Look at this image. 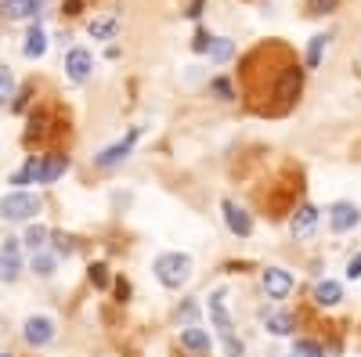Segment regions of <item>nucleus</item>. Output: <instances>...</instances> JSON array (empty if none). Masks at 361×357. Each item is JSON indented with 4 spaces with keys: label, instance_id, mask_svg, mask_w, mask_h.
I'll use <instances>...</instances> for the list:
<instances>
[{
    "label": "nucleus",
    "instance_id": "1",
    "mask_svg": "<svg viewBox=\"0 0 361 357\" xmlns=\"http://www.w3.org/2000/svg\"><path fill=\"white\" fill-rule=\"evenodd\" d=\"M209 321H214V329H217V336H221L228 357H243V353H246L243 339L235 336V321H231V314H228V303H224V292H221V289L209 296Z\"/></svg>",
    "mask_w": 361,
    "mask_h": 357
},
{
    "label": "nucleus",
    "instance_id": "2",
    "mask_svg": "<svg viewBox=\"0 0 361 357\" xmlns=\"http://www.w3.org/2000/svg\"><path fill=\"white\" fill-rule=\"evenodd\" d=\"M152 271H156L159 285L180 289V285L192 282V256H188V253H163V256H156Z\"/></svg>",
    "mask_w": 361,
    "mask_h": 357
},
{
    "label": "nucleus",
    "instance_id": "3",
    "mask_svg": "<svg viewBox=\"0 0 361 357\" xmlns=\"http://www.w3.org/2000/svg\"><path fill=\"white\" fill-rule=\"evenodd\" d=\"M40 213V195L33 192H11L0 199V217L11 220V224H22V220H33Z\"/></svg>",
    "mask_w": 361,
    "mask_h": 357
},
{
    "label": "nucleus",
    "instance_id": "4",
    "mask_svg": "<svg viewBox=\"0 0 361 357\" xmlns=\"http://www.w3.org/2000/svg\"><path fill=\"white\" fill-rule=\"evenodd\" d=\"M22 336H25V343H29V346H47V343L58 336L54 318H47V314H33V318H25Z\"/></svg>",
    "mask_w": 361,
    "mask_h": 357
},
{
    "label": "nucleus",
    "instance_id": "5",
    "mask_svg": "<svg viewBox=\"0 0 361 357\" xmlns=\"http://www.w3.org/2000/svg\"><path fill=\"white\" fill-rule=\"evenodd\" d=\"M22 275V242L18 238H8L4 246H0V282H18Z\"/></svg>",
    "mask_w": 361,
    "mask_h": 357
},
{
    "label": "nucleus",
    "instance_id": "6",
    "mask_svg": "<svg viewBox=\"0 0 361 357\" xmlns=\"http://www.w3.org/2000/svg\"><path fill=\"white\" fill-rule=\"evenodd\" d=\"M221 210H224V224H228L231 234H238V238H250V234H253V217H250L238 202L224 199V202H221Z\"/></svg>",
    "mask_w": 361,
    "mask_h": 357
},
{
    "label": "nucleus",
    "instance_id": "7",
    "mask_svg": "<svg viewBox=\"0 0 361 357\" xmlns=\"http://www.w3.org/2000/svg\"><path fill=\"white\" fill-rule=\"evenodd\" d=\"M137 134H141V127H134L127 137H119L116 144H109V148H102V152L94 156V163L98 166H116V163H123L127 156H130V148H134V141H137Z\"/></svg>",
    "mask_w": 361,
    "mask_h": 357
},
{
    "label": "nucleus",
    "instance_id": "8",
    "mask_svg": "<svg viewBox=\"0 0 361 357\" xmlns=\"http://www.w3.org/2000/svg\"><path fill=\"white\" fill-rule=\"evenodd\" d=\"M260 282H264L271 300H286V296L293 292V275L286 271V267H267V271L260 275Z\"/></svg>",
    "mask_w": 361,
    "mask_h": 357
},
{
    "label": "nucleus",
    "instance_id": "9",
    "mask_svg": "<svg viewBox=\"0 0 361 357\" xmlns=\"http://www.w3.org/2000/svg\"><path fill=\"white\" fill-rule=\"evenodd\" d=\"M361 224V213H357V206L354 202H333V210H329V227L333 231H354Z\"/></svg>",
    "mask_w": 361,
    "mask_h": 357
},
{
    "label": "nucleus",
    "instance_id": "10",
    "mask_svg": "<svg viewBox=\"0 0 361 357\" xmlns=\"http://www.w3.org/2000/svg\"><path fill=\"white\" fill-rule=\"evenodd\" d=\"M90 69H94V62H90V51H83V47H73V51L66 54V73H69V80L83 83V80L90 76Z\"/></svg>",
    "mask_w": 361,
    "mask_h": 357
},
{
    "label": "nucleus",
    "instance_id": "11",
    "mask_svg": "<svg viewBox=\"0 0 361 357\" xmlns=\"http://www.w3.org/2000/svg\"><path fill=\"white\" fill-rule=\"evenodd\" d=\"M314 227H318V210H314V206H300V210L293 213V220H289V231L296 238H307Z\"/></svg>",
    "mask_w": 361,
    "mask_h": 357
},
{
    "label": "nucleus",
    "instance_id": "12",
    "mask_svg": "<svg viewBox=\"0 0 361 357\" xmlns=\"http://www.w3.org/2000/svg\"><path fill=\"white\" fill-rule=\"evenodd\" d=\"M66 166H69L66 156H47L44 163H37V181H40V184H54L58 177L66 173Z\"/></svg>",
    "mask_w": 361,
    "mask_h": 357
},
{
    "label": "nucleus",
    "instance_id": "13",
    "mask_svg": "<svg viewBox=\"0 0 361 357\" xmlns=\"http://www.w3.org/2000/svg\"><path fill=\"white\" fill-rule=\"evenodd\" d=\"M340 300H343V285H340V282L325 278V282L314 285V303H318V307H336Z\"/></svg>",
    "mask_w": 361,
    "mask_h": 357
},
{
    "label": "nucleus",
    "instance_id": "14",
    "mask_svg": "<svg viewBox=\"0 0 361 357\" xmlns=\"http://www.w3.org/2000/svg\"><path fill=\"white\" fill-rule=\"evenodd\" d=\"M22 51H25V58H44L47 54V33H44L40 25H33L25 33V47Z\"/></svg>",
    "mask_w": 361,
    "mask_h": 357
},
{
    "label": "nucleus",
    "instance_id": "15",
    "mask_svg": "<svg viewBox=\"0 0 361 357\" xmlns=\"http://www.w3.org/2000/svg\"><path fill=\"white\" fill-rule=\"evenodd\" d=\"M264 325H267L271 336H289V332H293V318H289L286 311H267V314H264Z\"/></svg>",
    "mask_w": 361,
    "mask_h": 357
},
{
    "label": "nucleus",
    "instance_id": "16",
    "mask_svg": "<svg viewBox=\"0 0 361 357\" xmlns=\"http://www.w3.org/2000/svg\"><path fill=\"white\" fill-rule=\"evenodd\" d=\"M206 54H209V62H214V65H224L228 58L235 54V44L228 37H214V40H209V47H206Z\"/></svg>",
    "mask_w": 361,
    "mask_h": 357
},
{
    "label": "nucleus",
    "instance_id": "17",
    "mask_svg": "<svg viewBox=\"0 0 361 357\" xmlns=\"http://www.w3.org/2000/svg\"><path fill=\"white\" fill-rule=\"evenodd\" d=\"M37 11H40V0H4L8 18H33Z\"/></svg>",
    "mask_w": 361,
    "mask_h": 357
},
{
    "label": "nucleus",
    "instance_id": "18",
    "mask_svg": "<svg viewBox=\"0 0 361 357\" xmlns=\"http://www.w3.org/2000/svg\"><path fill=\"white\" fill-rule=\"evenodd\" d=\"M180 346H188V350H195V353H206V350H209V336H206L202 329H195V325H188V329L180 332Z\"/></svg>",
    "mask_w": 361,
    "mask_h": 357
},
{
    "label": "nucleus",
    "instance_id": "19",
    "mask_svg": "<svg viewBox=\"0 0 361 357\" xmlns=\"http://www.w3.org/2000/svg\"><path fill=\"white\" fill-rule=\"evenodd\" d=\"M47 234H51V231H47L44 224H29V231H25L22 242H25L29 249H33V253H40V249L47 246Z\"/></svg>",
    "mask_w": 361,
    "mask_h": 357
},
{
    "label": "nucleus",
    "instance_id": "20",
    "mask_svg": "<svg viewBox=\"0 0 361 357\" xmlns=\"http://www.w3.org/2000/svg\"><path fill=\"white\" fill-rule=\"evenodd\" d=\"M116 29H119L116 18H94V22H90V37H94V40H112Z\"/></svg>",
    "mask_w": 361,
    "mask_h": 357
},
{
    "label": "nucleus",
    "instance_id": "21",
    "mask_svg": "<svg viewBox=\"0 0 361 357\" xmlns=\"http://www.w3.org/2000/svg\"><path fill=\"white\" fill-rule=\"evenodd\" d=\"M33 181H37V159H29L22 170L11 173V184H18V192H22V184H33Z\"/></svg>",
    "mask_w": 361,
    "mask_h": 357
},
{
    "label": "nucleus",
    "instance_id": "22",
    "mask_svg": "<svg viewBox=\"0 0 361 357\" xmlns=\"http://www.w3.org/2000/svg\"><path fill=\"white\" fill-rule=\"evenodd\" d=\"M33 275L51 278V275H54V256H47L44 249H40V253H33Z\"/></svg>",
    "mask_w": 361,
    "mask_h": 357
},
{
    "label": "nucleus",
    "instance_id": "23",
    "mask_svg": "<svg viewBox=\"0 0 361 357\" xmlns=\"http://www.w3.org/2000/svg\"><path fill=\"white\" fill-rule=\"evenodd\" d=\"M325 44H329V37H325V33L311 37V44H307V65H311V69L322 62V51H325Z\"/></svg>",
    "mask_w": 361,
    "mask_h": 357
},
{
    "label": "nucleus",
    "instance_id": "24",
    "mask_svg": "<svg viewBox=\"0 0 361 357\" xmlns=\"http://www.w3.org/2000/svg\"><path fill=\"white\" fill-rule=\"evenodd\" d=\"M293 357H325V353H322V346L314 339H296L293 343Z\"/></svg>",
    "mask_w": 361,
    "mask_h": 357
},
{
    "label": "nucleus",
    "instance_id": "25",
    "mask_svg": "<svg viewBox=\"0 0 361 357\" xmlns=\"http://www.w3.org/2000/svg\"><path fill=\"white\" fill-rule=\"evenodd\" d=\"M11 91H15V76H11V69H0V105H8Z\"/></svg>",
    "mask_w": 361,
    "mask_h": 357
},
{
    "label": "nucleus",
    "instance_id": "26",
    "mask_svg": "<svg viewBox=\"0 0 361 357\" xmlns=\"http://www.w3.org/2000/svg\"><path fill=\"white\" fill-rule=\"evenodd\" d=\"M304 4H307L311 15H329V11H336L340 0H304Z\"/></svg>",
    "mask_w": 361,
    "mask_h": 357
},
{
    "label": "nucleus",
    "instance_id": "27",
    "mask_svg": "<svg viewBox=\"0 0 361 357\" xmlns=\"http://www.w3.org/2000/svg\"><path fill=\"white\" fill-rule=\"evenodd\" d=\"M214 94H217L221 101H231V83H228V80H214Z\"/></svg>",
    "mask_w": 361,
    "mask_h": 357
},
{
    "label": "nucleus",
    "instance_id": "28",
    "mask_svg": "<svg viewBox=\"0 0 361 357\" xmlns=\"http://www.w3.org/2000/svg\"><path fill=\"white\" fill-rule=\"evenodd\" d=\"M347 278H350V282H357V278H361V253H357V256H350V263H347Z\"/></svg>",
    "mask_w": 361,
    "mask_h": 357
},
{
    "label": "nucleus",
    "instance_id": "29",
    "mask_svg": "<svg viewBox=\"0 0 361 357\" xmlns=\"http://www.w3.org/2000/svg\"><path fill=\"white\" fill-rule=\"evenodd\" d=\"M90 278H94L98 285H109V275H105V267L98 263V267H90Z\"/></svg>",
    "mask_w": 361,
    "mask_h": 357
}]
</instances>
